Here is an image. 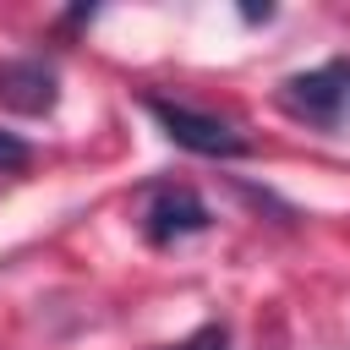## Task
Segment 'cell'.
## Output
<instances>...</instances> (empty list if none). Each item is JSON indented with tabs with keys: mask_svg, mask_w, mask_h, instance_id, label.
Returning <instances> with one entry per match:
<instances>
[{
	"mask_svg": "<svg viewBox=\"0 0 350 350\" xmlns=\"http://www.w3.org/2000/svg\"><path fill=\"white\" fill-rule=\"evenodd\" d=\"M142 109L153 115V126H159L180 153L219 159V164H230V159H246V153H252V137H246L235 120L213 115V109L180 104V98H170V93H142Z\"/></svg>",
	"mask_w": 350,
	"mask_h": 350,
	"instance_id": "1",
	"label": "cell"
},
{
	"mask_svg": "<svg viewBox=\"0 0 350 350\" xmlns=\"http://www.w3.org/2000/svg\"><path fill=\"white\" fill-rule=\"evenodd\" d=\"M279 109L312 131H339L350 120V55H334L323 66H306L279 82Z\"/></svg>",
	"mask_w": 350,
	"mask_h": 350,
	"instance_id": "2",
	"label": "cell"
},
{
	"mask_svg": "<svg viewBox=\"0 0 350 350\" xmlns=\"http://www.w3.org/2000/svg\"><path fill=\"white\" fill-rule=\"evenodd\" d=\"M202 230H213V208L202 202L197 186L164 180V186L148 191V202H142V241L148 246H180Z\"/></svg>",
	"mask_w": 350,
	"mask_h": 350,
	"instance_id": "3",
	"label": "cell"
},
{
	"mask_svg": "<svg viewBox=\"0 0 350 350\" xmlns=\"http://www.w3.org/2000/svg\"><path fill=\"white\" fill-rule=\"evenodd\" d=\"M60 104V71L44 55L0 60V109L11 115H49Z\"/></svg>",
	"mask_w": 350,
	"mask_h": 350,
	"instance_id": "4",
	"label": "cell"
},
{
	"mask_svg": "<svg viewBox=\"0 0 350 350\" xmlns=\"http://www.w3.org/2000/svg\"><path fill=\"white\" fill-rule=\"evenodd\" d=\"M27 164H33V142L0 126V175H22Z\"/></svg>",
	"mask_w": 350,
	"mask_h": 350,
	"instance_id": "5",
	"label": "cell"
},
{
	"mask_svg": "<svg viewBox=\"0 0 350 350\" xmlns=\"http://www.w3.org/2000/svg\"><path fill=\"white\" fill-rule=\"evenodd\" d=\"M164 350H230V328H224V323H202V328H191L180 345H164Z\"/></svg>",
	"mask_w": 350,
	"mask_h": 350,
	"instance_id": "6",
	"label": "cell"
},
{
	"mask_svg": "<svg viewBox=\"0 0 350 350\" xmlns=\"http://www.w3.org/2000/svg\"><path fill=\"white\" fill-rule=\"evenodd\" d=\"M241 22H252V27L257 22H273V5H241Z\"/></svg>",
	"mask_w": 350,
	"mask_h": 350,
	"instance_id": "7",
	"label": "cell"
}]
</instances>
